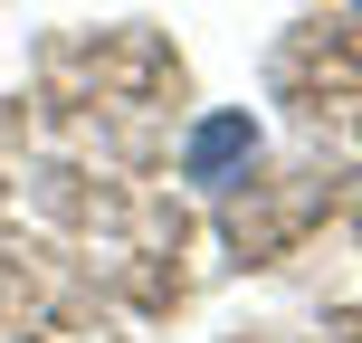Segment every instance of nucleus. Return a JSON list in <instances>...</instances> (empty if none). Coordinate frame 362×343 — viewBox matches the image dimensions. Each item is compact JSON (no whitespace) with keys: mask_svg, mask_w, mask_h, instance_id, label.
<instances>
[{"mask_svg":"<svg viewBox=\"0 0 362 343\" xmlns=\"http://www.w3.org/2000/svg\"><path fill=\"white\" fill-rule=\"evenodd\" d=\"M248 163H257V124H248V115H210V124L191 134V181H200V191H229Z\"/></svg>","mask_w":362,"mask_h":343,"instance_id":"obj_1","label":"nucleus"}]
</instances>
